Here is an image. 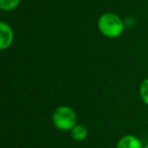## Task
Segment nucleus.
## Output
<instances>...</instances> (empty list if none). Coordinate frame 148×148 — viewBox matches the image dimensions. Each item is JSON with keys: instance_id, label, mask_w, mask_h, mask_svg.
<instances>
[{"instance_id": "obj_8", "label": "nucleus", "mask_w": 148, "mask_h": 148, "mask_svg": "<svg viewBox=\"0 0 148 148\" xmlns=\"http://www.w3.org/2000/svg\"><path fill=\"white\" fill-rule=\"evenodd\" d=\"M144 148H148V144H147V145H146V146H145V147H144Z\"/></svg>"}, {"instance_id": "obj_5", "label": "nucleus", "mask_w": 148, "mask_h": 148, "mask_svg": "<svg viewBox=\"0 0 148 148\" xmlns=\"http://www.w3.org/2000/svg\"><path fill=\"white\" fill-rule=\"evenodd\" d=\"M70 132H71L72 138L76 141H83L88 136V131L86 127L83 125H75Z\"/></svg>"}, {"instance_id": "obj_4", "label": "nucleus", "mask_w": 148, "mask_h": 148, "mask_svg": "<svg viewBox=\"0 0 148 148\" xmlns=\"http://www.w3.org/2000/svg\"><path fill=\"white\" fill-rule=\"evenodd\" d=\"M117 148H143L142 143L136 136L126 135L119 140Z\"/></svg>"}, {"instance_id": "obj_1", "label": "nucleus", "mask_w": 148, "mask_h": 148, "mask_svg": "<svg viewBox=\"0 0 148 148\" xmlns=\"http://www.w3.org/2000/svg\"><path fill=\"white\" fill-rule=\"evenodd\" d=\"M97 27H99V32L105 37L115 39L123 34L124 29H125V23L116 13L107 12L99 16Z\"/></svg>"}, {"instance_id": "obj_6", "label": "nucleus", "mask_w": 148, "mask_h": 148, "mask_svg": "<svg viewBox=\"0 0 148 148\" xmlns=\"http://www.w3.org/2000/svg\"><path fill=\"white\" fill-rule=\"evenodd\" d=\"M21 0H0V8L3 11H12L17 8Z\"/></svg>"}, {"instance_id": "obj_7", "label": "nucleus", "mask_w": 148, "mask_h": 148, "mask_svg": "<svg viewBox=\"0 0 148 148\" xmlns=\"http://www.w3.org/2000/svg\"><path fill=\"white\" fill-rule=\"evenodd\" d=\"M140 95L142 101L148 106V78L143 80V82L140 85Z\"/></svg>"}, {"instance_id": "obj_3", "label": "nucleus", "mask_w": 148, "mask_h": 148, "mask_svg": "<svg viewBox=\"0 0 148 148\" xmlns=\"http://www.w3.org/2000/svg\"><path fill=\"white\" fill-rule=\"evenodd\" d=\"M13 41V31L11 27L5 21L0 23V49L6 50L10 47Z\"/></svg>"}, {"instance_id": "obj_2", "label": "nucleus", "mask_w": 148, "mask_h": 148, "mask_svg": "<svg viewBox=\"0 0 148 148\" xmlns=\"http://www.w3.org/2000/svg\"><path fill=\"white\" fill-rule=\"evenodd\" d=\"M52 121L57 129L61 131H71L76 125V114L72 108L61 106L54 111Z\"/></svg>"}]
</instances>
